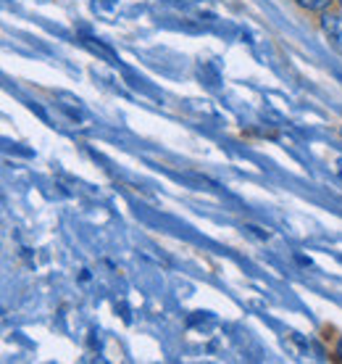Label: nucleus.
I'll return each instance as SVG.
<instances>
[{"instance_id":"3","label":"nucleus","mask_w":342,"mask_h":364,"mask_svg":"<svg viewBox=\"0 0 342 364\" xmlns=\"http://www.w3.org/2000/svg\"><path fill=\"white\" fill-rule=\"evenodd\" d=\"M340 356H342V343H340Z\"/></svg>"},{"instance_id":"4","label":"nucleus","mask_w":342,"mask_h":364,"mask_svg":"<svg viewBox=\"0 0 342 364\" xmlns=\"http://www.w3.org/2000/svg\"><path fill=\"white\" fill-rule=\"evenodd\" d=\"M340 6H342V0H340Z\"/></svg>"},{"instance_id":"2","label":"nucleus","mask_w":342,"mask_h":364,"mask_svg":"<svg viewBox=\"0 0 342 364\" xmlns=\"http://www.w3.org/2000/svg\"><path fill=\"white\" fill-rule=\"evenodd\" d=\"M300 9H308V11H326L332 6V0H295Z\"/></svg>"},{"instance_id":"1","label":"nucleus","mask_w":342,"mask_h":364,"mask_svg":"<svg viewBox=\"0 0 342 364\" xmlns=\"http://www.w3.org/2000/svg\"><path fill=\"white\" fill-rule=\"evenodd\" d=\"M321 29L329 46L342 55V14H321Z\"/></svg>"}]
</instances>
